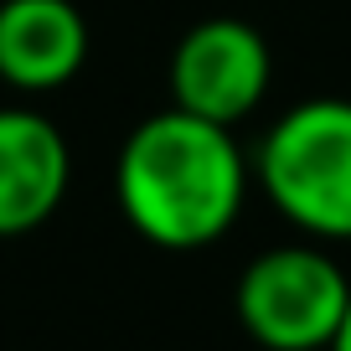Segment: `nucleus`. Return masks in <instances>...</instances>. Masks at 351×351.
I'll return each mask as SVG.
<instances>
[{"label": "nucleus", "mask_w": 351, "mask_h": 351, "mask_svg": "<svg viewBox=\"0 0 351 351\" xmlns=\"http://www.w3.org/2000/svg\"><path fill=\"white\" fill-rule=\"evenodd\" d=\"M253 191V155L238 130L160 109L140 119L114 160V202L145 243L165 253H197L228 238Z\"/></svg>", "instance_id": "obj_1"}, {"label": "nucleus", "mask_w": 351, "mask_h": 351, "mask_svg": "<svg viewBox=\"0 0 351 351\" xmlns=\"http://www.w3.org/2000/svg\"><path fill=\"white\" fill-rule=\"evenodd\" d=\"M253 181L315 243H351V99H300L263 130Z\"/></svg>", "instance_id": "obj_2"}, {"label": "nucleus", "mask_w": 351, "mask_h": 351, "mask_svg": "<svg viewBox=\"0 0 351 351\" xmlns=\"http://www.w3.org/2000/svg\"><path fill=\"white\" fill-rule=\"evenodd\" d=\"M232 310L263 351H330L351 310V279L320 243H279L248 258Z\"/></svg>", "instance_id": "obj_3"}, {"label": "nucleus", "mask_w": 351, "mask_h": 351, "mask_svg": "<svg viewBox=\"0 0 351 351\" xmlns=\"http://www.w3.org/2000/svg\"><path fill=\"white\" fill-rule=\"evenodd\" d=\"M274 88V52L263 32L238 16L197 21L171 52V104L197 119L238 130Z\"/></svg>", "instance_id": "obj_4"}, {"label": "nucleus", "mask_w": 351, "mask_h": 351, "mask_svg": "<svg viewBox=\"0 0 351 351\" xmlns=\"http://www.w3.org/2000/svg\"><path fill=\"white\" fill-rule=\"evenodd\" d=\"M67 181V134L32 104H0V238H26L52 222Z\"/></svg>", "instance_id": "obj_5"}, {"label": "nucleus", "mask_w": 351, "mask_h": 351, "mask_svg": "<svg viewBox=\"0 0 351 351\" xmlns=\"http://www.w3.org/2000/svg\"><path fill=\"white\" fill-rule=\"evenodd\" d=\"M88 62V21L73 0H0V83L57 93Z\"/></svg>", "instance_id": "obj_6"}, {"label": "nucleus", "mask_w": 351, "mask_h": 351, "mask_svg": "<svg viewBox=\"0 0 351 351\" xmlns=\"http://www.w3.org/2000/svg\"><path fill=\"white\" fill-rule=\"evenodd\" d=\"M330 351H351V310H346V320H341V330H336V341H330Z\"/></svg>", "instance_id": "obj_7"}]
</instances>
